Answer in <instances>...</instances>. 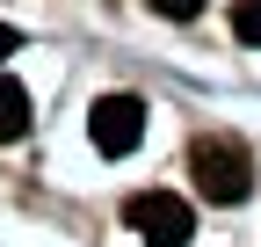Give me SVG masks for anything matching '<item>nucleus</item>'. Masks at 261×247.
Returning <instances> with one entry per match:
<instances>
[{
  "instance_id": "obj_1",
  "label": "nucleus",
  "mask_w": 261,
  "mask_h": 247,
  "mask_svg": "<svg viewBox=\"0 0 261 247\" xmlns=\"http://www.w3.org/2000/svg\"><path fill=\"white\" fill-rule=\"evenodd\" d=\"M189 175L203 204H247L254 196V160L240 138H196L189 145Z\"/></svg>"
},
{
  "instance_id": "obj_2",
  "label": "nucleus",
  "mask_w": 261,
  "mask_h": 247,
  "mask_svg": "<svg viewBox=\"0 0 261 247\" xmlns=\"http://www.w3.org/2000/svg\"><path fill=\"white\" fill-rule=\"evenodd\" d=\"M123 218H130V233H138L145 247H189L196 240V211L174 189H138L123 204Z\"/></svg>"
},
{
  "instance_id": "obj_3",
  "label": "nucleus",
  "mask_w": 261,
  "mask_h": 247,
  "mask_svg": "<svg viewBox=\"0 0 261 247\" xmlns=\"http://www.w3.org/2000/svg\"><path fill=\"white\" fill-rule=\"evenodd\" d=\"M87 138H94V153L123 160V153L145 138V102L138 95H102V102L87 109Z\"/></svg>"
},
{
  "instance_id": "obj_4",
  "label": "nucleus",
  "mask_w": 261,
  "mask_h": 247,
  "mask_svg": "<svg viewBox=\"0 0 261 247\" xmlns=\"http://www.w3.org/2000/svg\"><path fill=\"white\" fill-rule=\"evenodd\" d=\"M15 138H29V87L0 73V145H15Z\"/></svg>"
},
{
  "instance_id": "obj_5",
  "label": "nucleus",
  "mask_w": 261,
  "mask_h": 247,
  "mask_svg": "<svg viewBox=\"0 0 261 247\" xmlns=\"http://www.w3.org/2000/svg\"><path fill=\"white\" fill-rule=\"evenodd\" d=\"M232 37L261 51V0H240V8H232Z\"/></svg>"
},
{
  "instance_id": "obj_6",
  "label": "nucleus",
  "mask_w": 261,
  "mask_h": 247,
  "mask_svg": "<svg viewBox=\"0 0 261 247\" xmlns=\"http://www.w3.org/2000/svg\"><path fill=\"white\" fill-rule=\"evenodd\" d=\"M152 8L167 15V22H189V15H203V0H152Z\"/></svg>"
},
{
  "instance_id": "obj_7",
  "label": "nucleus",
  "mask_w": 261,
  "mask_h": 247,
  "mask_svg": "<svg viewBox=\"0 0 261 247\" xmlns=\"http://www.w3.org/2000/svg\"><path fill=\"white\" fill-rule=\"evenodd\" d=\"M15 44H22V37H15L8 22H0V58H15Z\"/></svg>"
}]
</instances>
